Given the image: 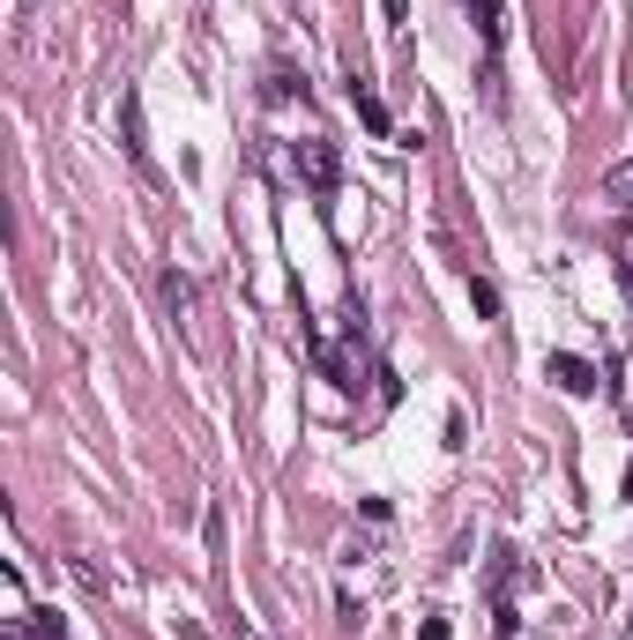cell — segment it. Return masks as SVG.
I'll list each match as a JSON object with an SVG mask.
<instances>
[{
    "label": "cell",
    "mask_w": 633,
    "mask_h": 640,
    "mask_svg": "<svg viewBox=\"0 0 633 640\" xmlns=\"http://www.w3.org/2000/svg\"><path fill=\"white\" fill-rule=\"evenodd\" d=\"M120 112H127V157L150 171V142H142V97H134V89H127V105H120Z\"/></svg>",
    "instance_id": "8992f818"
},
{
    "label": "cell",
    "mask_w": 633,
    "mask_h": 640,
    "mask_svg": "<svg viewBox=\"0 0 633 640\" xmlns=\"http://www.w3.org/2000/svg\"><path fill=\"white\" fill-rule=\"evenodd\" d=\"M604 202H619V209H633V157L619 171H604Z\"/></svg>",
    "instance_id": "9c48e42d"
},
{
    "label": "cell",
    "mask_w": 633,
    "mask_h": 640,
    "mask_svg": "<svg viewBox=\"0 0 633 640\" xmlns=\"http://www.w3.org/2000/svg\"><path fill=\"white\" fill-rule=\"evenodd\" d=\"M418 640H455V626H447V618H425V626H418Z\"/></svg>",
    "instance_id": "8fae6325"
},
{
    "label": "cell",
    "mask_w": 633,
    "mask_h": 640,
    "mask_svg": "<svg viewBox=\"0 0 633 640\" xmlns=\"http://www.w3.org/2000/svg\"><path fill=\"white\" fill-rule=\"evenodd\" d=\"M165 305H171V321H179V328L194 336V283H187L179 268H165Z\"/></svg>",
    "instance_id": "3957f363"
},
{
    "label": "cell",
    "mask_w": 633,
    "mask_h": 640,
    "mask_svg": "<svg viewBox=\"0 0 633 640\" xmlns=\"http://www.w3.org/2000/svg\"><path fill=\"white\" fill-rule=\"evenodd\" d=\"M545 373H551L559 395H596V387H604V381H596V365H589V358H574V350H551Z\"/></svg>",
    "instance_id": "7a4b0ae2"
},
{
    "label": "cell",
    "mask_w": 633,
    "mask_h": 640,
    "mask_svg": "<svg viewBox=\"0 0 633 640\" xmlns=\"http://www.w3.org/2000/svg\"><path fill=\"white\" fill-rule=\"evenodd\" d=\"M380 15H387V23H403V15H410V0H380Z\"/></svg>",
    "instance_id": "7c38bea8"
},
{
    "label": "cell",
    "mask_w": 633,
    "mask_h": 640,
    "mask_svg": "<svg viewBox=\"0 0 633 640\" xmlns=\"http://www.w3.org/2000/svg\"><path fill=\"white\" fill-rule=\"evenodd\" d=\"M469 8V23L485 31V52H500V0H463Z\"/></svg>",
    "instance_id": "ba28073f"
},
{
    "label": "cell",
    "mask_w": 633,
    "mask_h": 640,
    "mask_svg": "<svg viewBox=\"0 0 633 640\" xmlns=\"http://www.w3.org/2000/svg\"><path fill=\"white\" fill-rule=\"evenodd\" d=\"M469 305H477V321H500V291L485 276H469Z\"/></svg>",
    "instance_id": "30bf717a"
},
{
    "label": "cell",
    "mask_w": 633,
    "mask_h": 640,
    "mask_svg": "<svg viewBox=\"0 0 633 640\" xmlns=\"http://www.w3.org/2000/svg\"><path fill=\"white\" fill-rule=\"evenodd\" d=\"M514 589H522V558L500 544V552H492V603H514Z\"/></svg>",
    "instance_id": "277c9868"
},
{
    "label": "cell",
    "mask_w": 633,
    "mask_h": 640,
    "mask_svg": "<svg viewBox=\"0 0 633 640\" xmlns=\"http://www.w3.org/2000/svg\"><path fill=\"white\" fill-rule=\"evenodd\" d=\"M350 105H358V120H366L373 134H387V128H395V120H387V105H380V97H373L366 83H350Z\"/></svg>",
    "instance_id": "52a82bcc"
},
{
    "label": "cell",
    "mask_w": 633,
    "mask_h": 640,
    "mask_svg": "<svg viewBox=\"0 0 633 640\" xmlns=\"http://www.w3.org/2000/svg\"><path fill=\"white\" fill-rule=\"evenodd\" d=\"M15 640H68V626H60V611H23Z\"/></svg>",
    "instance_id": "5b68a950"
},
{
    "label": "cell",
    "mask_w": 633,
    "mask_h": 640,
    "mask_svg": "<svg viewBox=\"0 0 633 640\" xmlns=\"http://www.w3.org/2000/svg\"><path fill=\"white\" fill-rule=\"evenodd\" d=\"M619 492H626V507H633V462H626V476H619Z\"/></svg>",
    "instance_id": "4fadbf2b"
},
{
    "label": "cell",
    "mask_w": 633,
    "mask_h": 640,
    "mask_svg": "<svg viewBox=\"0 0 633 640\" xmlns=\"http://www.w3.org/2000/svg\"><path fill=\"white\" fill-rule=\"evenodd\" d=\"M298 179H306L313 194H336V186H343V157L321 142V134H313V142H298Z\"/></svg>",
    "instance_id": "6da1fadb"
}]
</instances>
